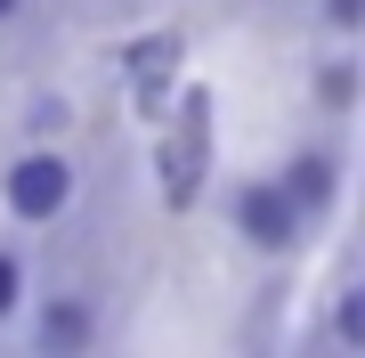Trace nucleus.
<instances>
[{
	"instance_id": "1",
	"label": "nucleus",
	"mask_w": 365,
	"mask_h": 358,
	"mask_svg": "<svg viewBox=\"0 0 365 358\" xmlns=\"http://www.w3.org/2000/svg\"><path fill=\"white\" fill-rule=\"evenodd\" d=\"M203 163H211V98H203V90H187V98H179V114H170V131H163V155H155L163 196H170V204H195Z\"/></svg>"
},
{
	"instance_id": "2",
	"label": "nucleus",
	"mask_w": 365,
	"mask_h": 358,
	"mask_svg": "<svg viewBox=\"0 0 365 358\" xmlns=\"http://www.w3.org/2000/svg\"><path fill=\"white\" fill-rule=\"evenodd\" d=\"M66 196H73V179H66V163H57V155H25V163H16V179H9V204H16L25 220L66 212Z\"/></svg>"
},
{
	"instance_id": "3",
	"label": "nucleus",
	"mask_w": 365,
	"mask_h": 358,
	"mask_svg": "<svg viewBox=\"0 0 365 358\" xmlns=\"http://www.w3.org/2000/svg\"><path fill=\"white\" fill-rule=\"evenodd\" d=\"M235 220H244V237L252 244H292V228H300V204L284 196V187H244V204H235Z\"/></svg>"
},
{
	"instance_id": "4",
	"label": "nucleus",
	"mask_w": 365,
	"mask_h": 358,
	"mask_svg": "<svg viewBox=\"0 0 365 358\" xmlns=\"http://www.w3.org/2000/svg\"><path fill=\"white\" fill-rule=\"evenodd\" d=\"M170 81H179V41H170V33H146L138 49H130V90H138V106H163Z\"/></svg>"
},
{
	"instance_id": "5",
	"label": "nucleus",
	"mask_w": 365,
	"mask_h": 358,
	"mask_svg": "<svg viewBox=\"0 0 365 358\" xmlns=\"http://www.w3.org/2000/svg\"><path fill=\"white\" fill-rule=\"evenodd\" d=\"M284 196L300 204V212H317V204L333 196V163H325V155H300V163H292V179H284Z\"/></svg>"
},
{
	"instance_id": "6",
	"label": "nucleus",
	"mask_w": 365,
	"mask_h": 358,
	"mask_svg": "<svg viewBox=\"0 0 365 358\" xmlns=\"http://www.w3.org/2000/svg\"><path fill=\"white\" fill-rule=\"evenodd\" d=\"M81 334H90L81 309H49V318H41V342H81Z\"/></svg>"
},
{
	"instance_id": "7",
	"label": "nucleus",
	"mask_w": 365,
	"mask_h": 358,
	"mask_svg": "<svg viewBox=\"0 0 365 358\" xmlns=\"http://www.w3.org/2000/svg\"><path fill=\"white\" fill-rule=\"evenodd\" d=\"M341 342H365V293H341Z\"/></svg>"
},
{
	"instance_id": "8",
	"label": "nucleus",
	"mask_w": 365,
	"mask_h": 358,
	"mask_svg": "<svg viewBox=\"0 0 365 358\" xmlns=\"http://www.w3.org/2000/svg\"><path fill=\"white\" fill-rule=\"evenodd\" d=\"M349 90H357V74L349 66H325V106H349Z\"/></svg>"
},
{
	"instance_id": "9",
	"label": "nucleus",
	"mask_w": 365,
	"mask_h": 358,
	"mask_svg": "<svg viewBox=\"0 0 365 358\" xmlns=\"http://www.w3.org/2000/svg\"><path fill=\"white\" fill-rule=\"evenodd\" d=\"M9 302H16V261L0 252V318H9Z\"/></svg>"
},
{
	"instance_id": "10",
	"label": "nucleus",
	"mask_w": 365,
	"mask_h": 358,
	"mask_svg": "<svg viewBox=\"0 0 365 358\" xmlns=\"http://www.w3.org/2000/svg\"><path fill=\"white\" fill-rule=\"evenodd\" d=\"M9 9H16V0H0V16H9Z\"/></svg>"
}]
</instances>
